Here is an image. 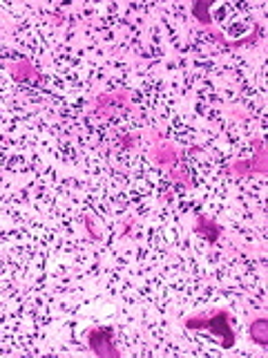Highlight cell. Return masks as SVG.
<instances>
[{
    "label": "cell",
    "mask_w": 268,
    "mask_h": 358,
    "mask_svg": "<svg viewBox=\"0 0 268 358\" xmlns=\"http://www.w3.org/2000/svg\"><path fill=\"white\" fill-rule=\"evenodd\" d=\"M266 320H257L255 325L250 327V336L252 338H255L257 342H261V345H264V342L268 340V331H266Z\"/></svg>",
    "instance_id": "cell-1"
}]
</instances>
